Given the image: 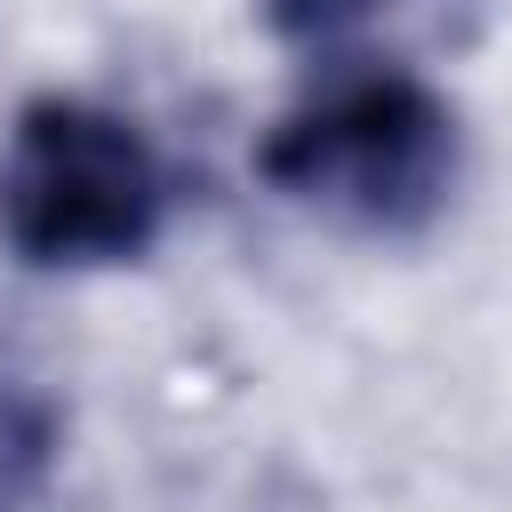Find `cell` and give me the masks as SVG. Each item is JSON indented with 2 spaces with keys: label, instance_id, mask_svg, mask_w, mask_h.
<instances>
[{
  "label": "cell",
  "instance_id": "6da1fadb",
  "mask_svg": "<svg viewBox=\"0 0 512 512\" xmlns=\"http://www.w3.org/2000/svg\"><path fill=\"white\" fill-rule=\"evenodd\" d=\"M456 168H464L456 104L432 80L400 72V64H344V72H328L256 144V176L288 208L328 216V224L368 232V240L424 232L448 208Z\"/></svg>",
  "mask_w": 512,
  "mask_h": 512
},
{
  "label": "cell",
  "instance_id": "7a4b0ae2",
  "mask_svg": "<svg viewBox=\"0 0 512 512\" xmlns=\"http://www.w3.org/2000/svg\"><path fill=\"white\" fill-rule=\"evenodd\" d=\"M168 224V160L96 96H32L0 144V240L40 272L136 264Z\"/></svg>",
  "mask_w": 512,
  "mask_h": 512
},
{
  "label": "cell",
  "instance_id": "3957f363",
  "mask_svg": "<svg viewBox=\"0 0 512 512\" xmlns=\"http://www.w3.org/2000/svg\"><path fill=\"white\" fill-rule=\"evenodd\" d=\"M64 464V400L56 384L0 336V512H32Z\"/></svg>",
  "mask_w": 512,
  "mask_h": 512
},
{
  "label": "cell",
  "instance_id": "277c9868",
  "mask_svg": "<svg viewBox=\"0 0 512 512\" xmlns=\"http://www.w3.org/2000/svg\"><path fill=\"white\" fill-rule=\"evenodd\" d=\"M392 0H264V16H272V32L288 40V48H312V56H336V48H352L376 16H384Z\"/></svg>",
  "mask_w": 512,
  "mask_h": 512
}]
</instances>
